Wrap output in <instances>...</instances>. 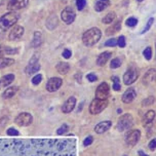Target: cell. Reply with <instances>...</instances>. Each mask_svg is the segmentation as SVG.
Wrapping results in <instances>:
<instances>
[{
  "label": "cell",
  "instance_id": "83f0119b",
  "mask_svg": "<svg viewBox=\"0 0 156 156\" xmlns=\"http://www.w3.org/2000/svg\"><path fill=\"white\" fill-rule=\"evenodd\" d=\"M15 63V61L12 58H0V69L2 68H6V67L12 65Z\"/></svg>",
  "mask_w": 156,
  "mask_h": 156
},
{
  "label": "cell",
  "instance_id": "ac0fdd59",
  "mask_svg": "<svg viewBox=\"0 0 156 156\" xmlns=\"http://www.w3.org/2000/svg\"><path fill=\"white\" fill-rule=\"evenodd\" d=\"M18 54V48H12L4 45H0V58H4L7 55H16Z\"/></svg>",
  "mask_w": 156,
  "mask_h": 156
},
{
  "label": "cell",
  "instance_id": "f546056e",
  "mask_svg": "<svg viewBox=\"0 0 156 156\" xmlns=\"http://www.w3.org/2000/svg\"><path fill=\"white\" fill-rule=\"evenodd\" d=\"M112 80H113V90H116V91L120 90L121 86H120V81H119V78L117 77V76H113Z\"/></svg>",
  "mask_w": 156,
  "mask_h": 156
},
{
  "label": "cell",
  "instance_id": "6da1fadb",
  "mask_svg": "<svg viewBox=\"0 0 156 156\" xmlns=\"http://www.w3.org/2000/svg\"><path fill=\"white\" fill-rule=\"evenodd\" d=\"M102 32L98 28H90L82 35V42L86 46H93L101 39Z\"/></svg>",
  "mask_w": 156,
  "mask_h": 156
},
{
  "label": "cell",
  "instance_id": "44dd1931",
  "mask_svg": "<svg viewBox=\"0 0 156 156\" xmlns=\"http://www.w3.org/2000/svg\"><path fill=\"white\" fill-rule=\"evenodd\" d=\"M18 90H19L18 86H9V87L6 88V90H4V93L2 94V98L5 100L10 99V98H12L13 96H15Z\"/></svg>",
  "mask_w": 156,
  "mask_h": 156
},
{
  "label": "cell",
  "instance_id": "9a60e30c",
  "mask_svg": "<svg viewBox=\"0 0 156 156\" xmlns=\"http://www.w3.org/2000/svg\"><path fill=\"white\" fill-rule=\"evenodd\" d=\"M111 125H112V122L109 120L102 121L94 126V132L97 133H99V135H101V133H104L107 132V130L111 127Z\"/></svg>",
  "mask_w": 156,
  "mask_h": 156
},
{
  "label": "cell",
  "instance_id": "4316f807",
  "mask_svg": "<svg viewBox=\"0 0 156 156\" xmlns=\"http://www.w3.org/2000/svg\"><path fill=\"white\" fill-rule=\"evenodd\" d=\"M13 80H15V75L13 74L4 75V76L1 78V85L2 86H8L13 81Z\"/></svg>",
  "mask_w": 156,
  "mask_h": 156
},
{
  "label": "cell",
  "instance_id": "52a82bcc",
  "mask_svg": "<svg viewBox=\"0 0 156 156\" xmlns=\"http://www.w3.org/2000/svg\"><path fill=\"white\" fill-rule=\"evenodd\" d=\"M61 16H62V20L65 22L66 24H72L75 21V18H76V13H75L74 9L71 6H67L66 8H64L62 13H61Z\"/></svg>",
  "mask_w": 156,
  "mask_h": 156
},
{
  "label": "cell",
  "instance_id": "7bdbcfd3",
  "mask_svg": "<svg viewBox=\"0 0 156 156\" xmlns=\"http://www.w3.org/2000/svg\"><path fill=\"white\" fill-rule=\"evenodd\" d=\"M86 78H87V80L88 81H90V82H94V81H97V75H94V73H90V74H87L86 75Z\"/></svg>",
  "mask_w": 156,
  "mask_h": 156
},
{
  "label": "cell",
  "instance_id": "cb8c5ba5",
  "mask_svg": "<svg viewBox=\"0 0 156 156\" xmlns=\"http://www.w3.org/2000/svg\"><path fill=\"white\" fill-rule=\"evenodd\" d=\"M120 28H121V22L118 21V22H116L115 24L112 25V26L109 27L107 30H106V34H107V35H114L115 33H117L119 30H120Z\"/></svg>",
  "mask_w": 156,
  "mask_h": 156
},
{
  "label": "cell",
  "instance_id": "b9f144b4",
  "mask_svg": "<svg viewBox=\"0 0 156 156\" xmlns=\"http://www.w3.org/2000/svg\"><path fill=\"white\" fill-rule=\"evenodd\" d=\"M93 142H94L93 136H86V139L83 141V145H84V146H90V144H93Z\"/></svg>",
  "mask_w": 156,
  "mask_h": 156
},
{
  "label": "cell",
  "instance_id": "ffe728a7",
  "mask_svg": "<svg viewBox=\"0 0 156 156\" xmlns=\"http://www.w3.org/2000/svg\"><path fill=\"white\" fill-rule=\"evenodd\" d=\"M110 5V0H98L94 4L96 12H103Z\"/></svg>",
  "mask_w": 156,
  "mask_h": 156
},
{
  "label": "cell",
  "instance_id": "d6986e66",
  "mask_svg": "<svg viewBox=\"0 0 156 156\" xmlns=\"http://www.w3.org/2000/svg\"><path fill=\"white\" fill-rule=\"evenodd\" d=\"M111 55H112V54H111L110 51H105L103 52V54H101L98 57V60H97V64L99 66H104L106 63L108 62V61L111 58Z\"/></svg>",
  "mask_w": 156,
  "mask_h": 156
},
{
  "label": "cell",
  "instance_id": "30bf717a",
  "mask_svg": "<svg viewBox=\"0 0 156 156\" xmlns=\"http://www.w3.org/2000/svg\"><path fill=\"white\" fill-rule=\"evenodd\" d=\"M139 77V73L138 71L135 70V69H129L124 73L123 75V82L125 85H130L133 84V82L138 79Z\"/></svg>",
  "mask_w": 156,
  "mask_h": 156
},
{
  "label": "cell",
  "instance_id": "f5cc1de1",
  "mask_svg": "<svg viewBox=\"0 0 156 156\" xmlns=\"http://www.w3.org/2000/svg\"><path fill=\"white\" fill-rule=\"evenodd\" d=\"M123 156H127V155H123Z\"/></svg>",
  "mask_w": 156,
  "mask_h": 156
},
{
  "label": "cell",
  "instance_id": "d590c367",
  "mask_svg": "<svg viewBox=\"0 0 156 156\" xmlns=\"http://www.w3.org/2000/svg\"><path fill=\"white\" fill-rule=\"evenodd\" d=\"M6 133H7V136H16L20 135L19 130L16 129H13V127H10V129H8L6 130Z\"/></svg>",
  "mask_w": 156,
  "mask_h": 156
},
{
  "label": "cell",
  "instance_id": "d4e9b609",
  "mask_svg": "<svg viewBox=\"0 0 156 156\" xmlns=\"http://www.w3.org/2000/svg\"><path fill=\"white\" fill-rule=\"evenodd\" d=\"M58 26V18L55 15H51L46 21V27L49 30H54Z\"/></svg>",
  "mask_w": 156,
  "mask_h": 156
},
{
  "label": "cell",
  "instance_id": "5b68a950",
  "mask_svg": "<svg viewBox=\"0 0 156 156\" xmlns=\"http://www.w3.org/2000/svg\"><path fill=\"white\" fill-rule=\"evenodd\" d=\"M110 97V86L108 83L102 82L101 84L97 87L96 90V99L100 100H107Z\"/></svg>",
  "mask_w": 156,
  "mask_h": 156
},
{
  "label": "cell",
  "instance_id": "484cf974",
  "mask_svg": "<svg viewBox=\"0 0 156 156\" xmlns=\"http://www.w3.org/2000/svg\"><path fill=\"white\" fill-rule=\"evenodd\" d=\"M42 34L40 32H35L34 33V37H33V41H32V46L33 47H38L42 44Z\"/></svg>",
  "mask_w": 156,
  "mask_h": 156
},
{
  "label": "cell",
  "instance_id": "f6af8a7d",
  "mask_svg": "<svg viewBox=\"0 0 156 156\" xmlns=\"http://www.w3.org/2000/svg\"><path fill=\"white\" fill-rule=\"evenodd\" d=\"M149 149L150 150H155L156 149V138L153 139L152 141H150V143H149Z\"/></svg>",
  "mask_w": 156,
  "mask_h": 156
},
{
  "label": "cell",
  "instance_id": "9c48e42d",
  "mask_svg": "<svg viewBox=\"0 0 156 156\" xmlns=\"http://www.w3.org/2000/svg\"><path fill=\"white\" fill-rule=\"evenodd\" d=\"M28 3H29V0H10L8 2L7 9L10 12H16V10L25 8Z\"/></svg>",
  "mask_w": 156,
  "mask_h": 156
},
{
  "label": "cell",
  "instance_id": "8d00e7d4",
  "mask_svg": "<svg viewBox=\"0 0 156 156\" xmlns=\"http://www.w3.org/2000/svg\"><path fill=\"white\" fill-rule=\"evenodd\" d=\"M41 80H42V75L37 74V75H35V76L32 78V83L34 85H38L39 83L41 82Z\"/></svg>",
  "mask_w": 156,
  "mask_h": 156
},
{
  "label": "cell",
  "instance_id": "ee69618b",
  "mask_svg": "<svg viewBox=\"0 0 156 156\" xmlns=\"http://www.w3.org/2000/svg\"><path fill=\"white\" fill-rule=\"evenodd\" d=\"M62 55H63V57L65 58H70L71 55H72V51H70V49L66 48V49H64V51H63Z\"/></svg>",
  "mask_w": 156,
  "mask_h": 156
},
{
  "label": "cell",
  "instance_id": "8992f818",
  "mask_svg": "<svg viewBox=\"0 0 156 156\" xmlns=\"http://www.w3.org/2000/svg\"><path fill=\"white\" fill-rule=\"evenodd\" d=\"M33 121V117L30 113L23 112L20 113L15 118V122L19 126H29Z\"/></svg>",
  "mask_w": 156,
  "mask_h": 156
},
{
  "label": "cell",
  "instance_id": "ab89813d",
  "mask_svg": "<svg viewBox=\"0 0 156 156\" xmlns=\"http://www.w3.org/2000/svg\"><path fill=\"white\" fill-rule=\"evenodd\" d=\"M117 45H118L119 47H121V48H123V47L125 46V37L123 35L119 36L118 40H117Z\"/></svg>",
  "mask_w": 156,
  "mask_h": 156
},
{
  "label": "cell",
  "instance_id": "4dcf8cb0",
  "mask_svg": "<svg viewBox=\"0 0 156 156\" xmlns=\"http://www.w3.org/2000/svg\"><path fill=\"white\" fill-rule=\"evenodd\" d=\"M154 102H155V98L154 97H153V96L148 97L147 99H145L144 101L142 102V106H143V107H148V106L152 105Z\"/></svg>",
  "mask_w": 156,
  "mask_h": 156
},
{
  "label": "cell",
  "instance_id": "e0dca14e",
  "mask_svg": "<svg viewBox=\"0 0 156 156\" xmlns=\"http://www.w3.org/2000/svg\"><path fill=\"white\" fill-rule=\"evenodd\" d=\"M136 96V90H133V87L127 88V90H125V93L122 94V102L126 103V104H129V103H132L133 100H135Z\"/></svg>",
  "mask_w": 156,
  "mask_h": 156
},
{
  "label": "cell",
  "instance_id": "603a6c76",
  "mask_svg": "<svg viewBox=\"0 0 156 156\" xmlns=\"http://www.w3.org/2000/svg\"><path fill=\"white\" fill-rule=\"evenodd\" d=\"M69 70H70V65L66 62H61L57 65V71L62 75L67 74Z\"/></svg>",
  "mask_w": 156,
  "mask_h": 156
},
{
  "label": "cell",
  "instance_id": "c3c4849f",
  "mask_svg": "<svg viewBox=\"0 0 156 156\" xmlns=\"http://www.w3.org/2000/svg\"><path fill=\"white\" fill-rule=\"evenodd\" d=\"M82 106H83V102H82V103H80V106H79V108H78V112H79V111H81Z\"/></svg>",
  "mask_w": 156,
  "mask_h": 156
},
{
  "label": "cell",
  "instance_id": "816d5d0a",
  "mask_svg": "<svg viewBox=\"0 0 156 156\" xmlns=\"http://www.w3.org/2000/svg\"><path fill=\"white\" fill-rule=\"evenodd\" d=\"M0 85H1V80H0Z\"/></svg>",
  "mask_w": 156,
  "mask_h": 156
},
{
  "label": "cell",
  "instance_id": "681fc988",
  "mask_svg": "<svg viewBox=\"0 0 156 156\" xmlns=\"http://www.w3.org/2000/svg\"><path fill=\"white\" fill-rule=\"evenodd\" d=\"M121 112H122L121 109H118V110H117V113H118V114H119V113H121Z\"/></svg>",
  "mask_w": 156,
  "mask_h": 156
},
{
  "label": "cell",
  "instance_id": "ba28073f",
  "mask_svg": "<svg viewBox=\"0 0 156 156\" xmlns=\"http://www.w3.org/2000/svg\"><path fill=\"white\" fill-rule=\"evenodd\" d=\"M141 138V132L139 129H133L127 133L125 136V143L129 146H135Z\"/></svg>",
  "mask_w": 156,
  "mask_h": 156
},
{
  "label": "cell",
  "instance_id": "2e32d148",
  "mask_svg": "<svg viewBox=\"0 0 156 156\" xmlns=\"http://www.w3.org/2000/svg\"><path fill=\"white\" fill-rule=\"evenodd\" d=\"M155 80H156V70L155 69H149V70L146 72V74L144 75L143 83L148 85L150 83L154 82Z\"/></svg>",
  "mask_w": 156,
  "mask_h": 156
},
{
  "label": "cell",
  "instance_id": "f35d334b",
  "mask_svg": "<svg viewBox=\"0 0 156 156\" xmlns=\"http://www.w3.org/2000/svg\"><path fill=\"white\" fill-rule=\"evenodd\" d=\"M153 22H154V19H153V18H150V19L148 20V23H147L146 27H145L143 31L141 32V34H144V33H146L147 31H149V29L151 28L152 24H153Z\"/></svg>",
  "mask_w": 156,
  "mask_h": 156
},
{
  "label": "cell",
  "instance_id": "7402d4cb",
  "mask_svg": "<svg viewBox=\"0 0 156 156\" xmlns=\"http://www.w3.org/2000/svg\"><path fill=\"white\" fill-rule=\"evenodd\" d=\"M155 116H156V113L154 110H149L148 112L145 114L144 116V119H143V123L144 125H149L151 124L153 120L155 119Z\"/></svg>",
  "mask_w": 156,
  "mask_h": 156
},
{
  "label": "cell",
  "instance_id": "7dc6e473",
  "mask_svg": "<svg viewBox=\"0 0 156 156\" xmlns=\"http://www.w3.org/2000/svg\"><path fill=\"white\" fill-rule=\"evenodd\" d=\"M138 153H139V155H140V156H149V155H147L146 153H144V151H142V150H139Z\"/></svg>",
  "mask_w": 156,
  "mask_h": 156
},
{
  "label": "cell",
  "instance_id": "1f68e13d",
  "mask_svg": "<svg viewBox=\"0 0 156 156\" xmlns=\"http://www.w3.org/2000/svg\"><path fill=\"white\" fill-rule=\"evenodd\" d=\"M121 66V61L120 58H113L111 61V64H110V68L111 69H116V68H119Z\"/></svg>",
  "mask_w": 156,
  "mask_h": 156
},
{
  "label": "cell",
  "instance_id": "d6a6232c",
  "mask_svg": "<svg viewBox=\"0 0 156 156\" xmlns=\"http://www.w3.org/2000/svg\"><path fill=\"white\" fill-rule=\"evenodd\" d=\"M143 55H144V57L146 60H151V58H152V48L151 47H147V48H145L144 49V51H143Z\"/></svg>",
  "mask_w": 156,
  "mask_h": 156
},
{
  "label": "cell",
  "instance_id": "7a4b0ae2",
  "mask_svg": "<svg viewBox=\"0 0 156 156\" xmlns=\"http://www.w3.org/2000/svg\"><path fill=\"white\" fill-rule=\"evenodd\" d=\"M20 19V13L16 12H10L3 15L0 18V28L3 31H6L12 28Z\"/></svg>",
  "mask_w": 156,
  "mask_h": 156
},
{
  "label": "cell",
  "instance_id": "7c38bea8",
  "mask_svg": "<svg viewBox=\"0 0 156 156\" xmlns=\"http://www.w3.org/2000/svg\"><path fill=\"white\" fill-rule=\"evenodd\" d=\"M39 69H40V65H39V63H38V58L36 57V55H34V57L30 60L29 64H28L26 67V73L29 75L34 74L37 71H39Z\"/></svg>",
  "mask_w": 156,
  "mask_h": 156
},
{
  "label": "cell",
  "instance_id": "277c9868",
  "mask_svg": "<svg viewBox=\"0 0 156 156\" xmlns=\"http://www.w3.org/2000/svg\"><path fill=\"white\" fill-rule=\"evenodd\" d=\"M108 105L107 100H100V99H94L91 101L90 105V112L91 114H99L101 113L103 110L106 109Z\"/></svg>",
  "mask_w": 156,
  "mask_h": 156
},
{
  "label": "cell",
  "instance_id": "5bb4252c",
  "mask_svg": "<svg viewBox=\"0 0 156 156\" xmlns=\"http://www.w3.org/2000/svg\"><path fill=\"white\" fill-rule=\"evenodd\" d=\"M24 34V28L22 26L12 27V31L9 33V40H18Z\"/></svg>",
  "mask_w": 156,
  "mask_h": 156
},
{
  "label": "cell",
  "instance_id": "836d02e7",
  "mask_svg": "<svg viewBox=\"0 0 156 156\" xmlns=\"http://www.w3.org/2000/svg\"><path fill=\"white\" fill-rule=\"evenodd\" d=\"M69 130V126H68V124H63L61 127H58V130H57V133L58 136H62L64 135V133H66Z\"/></svg>",
  "mask_w": 156,
  "mask_h": 156
},
{
  "label": "cell",
  "instance_id": "4fadbf2b",
  "mask_svg": "<svg viewBox=\"0 0 156 156\" xmlns=\"http://www.w3.org/2000/svg\"><path fill=\"white\" fill-rule=\"evenodd\" d=\"M76 106V99L74 97H70L62 106V111L64 113H70L74 110Z\"/></svg>",
  "mask_w": 156,
  "mask_h": 156
},
{
  "label": "cell",
  "instance_id": "8fae6325",
  "mask_svg": "<svg viewBox=\"0 0 156 156\" xmlns=\"http://www.w3.org/2000/svg\"><path fill=\"white\" fill-rule=\"evenodd\" d=\"M63 84V80L62 78H58V77H52L51 79L47 81L46 84V90L51 93H54V91H57L58 88L62 86Z\"/></svg>",
  "mask_w": 156,
  "mask_h": 156
},
{
  "label": "cell",
  "instance_id": "3957f363",
  "mask_svg": "<svg viewBox=\"0 0 156 156\" xmlns=\"http://www.w3.org/2000/svg\"><path fill=\"white\" fill-rule=\"evenodd\" d=\"M133 117L129 113L123 114L119 118L118 122H117V129L119 132H124V130L129 129L133 126Z\"/></svg>",
  "mask_w": 156,
  "mask_h": 156
},
{
  "label": "cell",
  "instance_id": "f1b7e54d",
  "mask_svg": "<svg viewBox=\"0 0 156 156\" xmlns=\"http://www.w3.org/2000/svg\"><path fill=\"white\" fill-rule=\"evenodd\" d=\"M115 18H116L115 12H111L108 13L107 16H105L104 18H103V23L104 24H111V23H113V21L115 20Z\"/></svg>",
  "mask_w": 156,
  "mask_h": 156
},
{
  "label": "cell",
  "instance_id": "60d3db41",
  "mask_svg": "<svg viewBox=\"0 0 156 156\" xmlns=\"http://www.w3.org/2000/svg\"><path fill=\"white\" fill-rule=\"evenodd\" d=\"M105 45L106 46H115V45H117V40L114 38H111V39H109V40L106 41Z\"/></svg>",
  "mask_w": 156,
  "mask_h": 156
},
{
  "label": "cell",
  "instance_id": "e575fe53",
  "mask_svg": "<svg viewBox=\"0 0 156 156\" xmlns=\"http://www.w3.org/2000/svg\"><path fill=\"white\" fill-rule=\"evenodd\" d=\"M125 24H126L127 27H135V26H136V24H138V20L136 18H129L126 20Z\"/></svg>",
  "mask_w": 156,
  "mask_h": 156
},
{
  "label": "cell",
  "instance_id": "74e56055",
  "mask_svg": "<svg viewBox=\"0 0 156 156\" xmlns=\"http://www.w3.org/2000/svg\"><path fill=\"white\" fill-rule=\"evenodd\" d=\"M86 5V0H76V6L78 10H82Z\"/></svg>",
  "mask_w": 156,
  "mask_h": 156
},
{
  "label": "cell",
  "instance_id": "bcb514c9",
  "mask_svg": "<svg viewBox=\"0 0 156 156\" xmlns=\"http://www.w3.org/2000/svg\"><path fill=\"white\" fill-rule=\"evenodd\" d=\"M7 121H8V117H2L1 120H0V126H2V123L6 124Z\"/></svg>",
  "mask_w": 156,
  "mask_h": 156
},
{
  "label": "cell",
  "instance_id": "f907efd6",
  "mask_svg": "<svg viewBox=\"0 0 156 156\" xmlns=\"http://www.w3.org/2000/svg\"><path fill=\"white\" fill-rule=\"evenodd\" d=\"M138 1H139V2H141V1H143V0H138Z\"/></svg>",
  "mask_w": 156,
  "mask_h": 156
}]
</instances>
